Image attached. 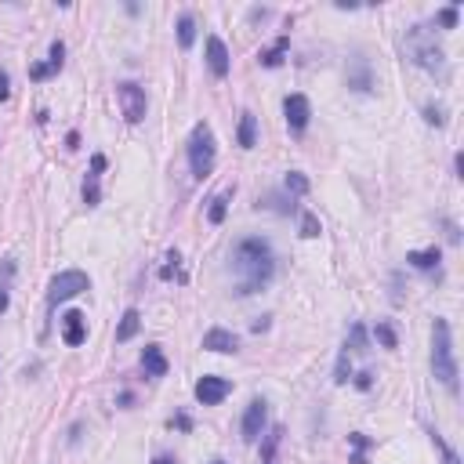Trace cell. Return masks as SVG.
Wrapping results in <instances>:
<instances>
[{"label":"cell","instance_id":"cell-39","mask_svg":"<svg viewBox=\"0 0 464 464\" xmlns=\"http://www.w3.org/2000/svg\"><path fill=\"white\" fill-rule=\"evenodd\" d=\"M153 464H174V457H167V454H160V457H156Z\"/></svg>","mask_w":464,"mask_h":464},{"label":"cell","instance_id":"cell-2","mask_svg":"<svg viewBox=\"0 0 464 464\" xmlns=\"http://www.w3.org/2000/svg\"><path fill=\"white\" fill-rule=\"evenodd\" d=\"M431 374H436V381L457 395V359H454V338H450V323L446 319H436L431 323Z\"/></svg>","mask_w":464,"mask_h":464},{"label":"cell","instance_id":"cell-11","mask_svg":"<svg viewBox=\"0 0 464 464\" xmlns=\"http://www.w3.org/2000/svg\"><path fill=\"white\" fill-rule=\"evenodd\" d=\"M102 171H105V156L94 153V156H91V174L84 178V203H87V207H98V203H102V189H98Z\"/></svg>","mask_w":464,"mask_h":464},{"label":"cell","instance_id":"cell-16","mask_svg":"<svg viewBox=\"0 0 464 464\" xmlns=\"http://www.w3.org/2000/svg\"><path fill=\"white\" fill-rule=\"evenodd\" d=\"M439 261H442V250H439V247L410 250V254H406V265H413L418 272H431V268H439Z\"/></svg>","mask_w":464,"mask_h":464},{"label":"cell","instance_id":"cell-10","mask_svg":"<svg viewBox=\"0 0 464 464\" xmlns=\"http://www.w3.org/2000/svg\"><path fill=\"white\" fill-rule=\"evenodd\" d=\"M62 341H66L69 348L87 341V319H84V312H66V316H62Z\"/></svg>","mask_w":464,"mask_h":464},{"label":"cell","instance_id":"cell-5","mask_svg":"<svg viewBox=\"0 0 464 464\" xmlns=\"http://www.w3.org/2000/svg\"><path fill=\"white\" fill-rule=\"evenodd\" d=\"M91 291V280H87V272H80V268H66V272H58V276L47 283V305H62V301H69L76 294H84Z\"/></svg>","mask_w":464,"mask_h":464},{"label":"cell","instance_id":"cell-15","mask_svg":"<svg viewBox=\"0 0 464 464\" xmlns=\"http://www.w3.org/2000/svg\"><path fill=\"white\" fill-rule=\"evenodd\" d=\"M141 370H146V377H167V356L160 345H146V352H141Z\"/></svg>","mask_w":464,"mask_h":464},{"label":"cell","instance_id":"cell-30","mask_svg":"<svg viewBox=\"0 0 464 464\" xmlns=\"http://www.w3.org/2000/svg\"><path fill=\"white\" fill-rule=\"evenodd\" d=\"M374 338H377L381 345H385V348H395V345H399V338H395V330H392L388 323H377V327H374Z\"/></svg>","mask_w":464,"mask_h":464},{"label":"cell","instance_id":"cell-22","mask_svg":"<svg viewBox=\"0 0 464 464\" xmlns=\"http://www.w3.org/2000/svg\"><path fill=\"white\" fill-rule=\"evenodd\" d=\"M11 276H15V265H11V261H4V265H0V316H4V312H8V305H11V298H8Z\"/></svg>","mask_w":464,"mask_h":464},{"label":"cell","instance_id":"cell-28","mask_svg":"<svg viewBox=\"0 0 464 464\" xmlns=\"http://www.w3.org/2000/svg\"><path fill=\"white\" fill-rule=\"evenodd\" d=\"M345 348L366 352V330H363V323H352V334H348V345H345Z\"/></svg>","mask_w":464,"mask_h":464},{"label":"cell","instance_id":"cell-8","mask_svg":"<svg viewBox=\"0 0 464 464\" xmlns=\"http://www.w3.org/2000/svg\"><path fill=\"white\" fill-rule=\"evenodd\" d=\"M193 392H196V399H200L203 406H218L221 399L232 392V385H229L225 377H218V374H203V377L196 381V388H193Z\"/></svg>","mask_w":464,"mask_h":464},{"label":"cell","instance_id":"cell-24","mask_svg":"<svg viewBox=\"0 0 464 464\" xmlns=\"http://www.w3.org/2000/svg\"><path fill=\"white\" fill-rule=\"evenodd\" d=\"M280 436L283 428H272L265 436V450H261V464H276V446H280Z\"/></svg>","mask_w":464,"mask_h":464},{"label":"cell","instance_id":"cell-4","mask_svg":"<svg viewBox=\"0 0 464 464\" xmlns=\"http://www.w3.org/2000/svg\"><path fill=\"white\" fill-rule=\"evenodd\" d=\"M214 160H218V146H214L211 123H196L193 135H189V167H193L196 178H207L214 171Z\"/></svg>","mask_w":464,"mask_h":464},{"label":"cell","instance_id":"cell-14","mask_svg":"<svg viewBox=\"0 0 464 464\" xmlns=\"http://www.w3.org/2000/svg\"><path fill=\"white\" fill-rule=\"evenodd\" d=\"M203 348H207V352H221V356H229V352L239 348V338H236L232 330L214 327V330H207V334H203Z\"/></svg>","mask_w":464,"mask_h":464},{"label":"cell","instance_id":"cell-3","mask_svg":"<svg viewBox=\"0 0 464 464\" xmlns=\"http://www.w3.org/2000/svg\"><path fill=\"white\" fill-rule=\"evenodd\" d=\"M403 51H406V58L413 62V66H421L428 73H436V69L446 66V55H442V47L436 44V33H431L428 26H410L406 29Z\"/></svg>","mask_w":464,"mask_h":464},{"label":"cell","instance_id":"cell-40","mask_svg":"<svg viewBox=\"0 0 464 464\" xmlns=\"http://www.w3.org/2000/svg\"><path fill=\"white\" fill-rule=\"evenodd\" d=\"M211 464H225V461H211Z\"/></svg>","mask_w":464,"mask_h":464},{"label":"cell","instance_id":"cell-38","mask_svg":"<svg viewBox=\"0 0 464 464\" xmlns=\"http://www.w3.org/2000/svg\"><path fill=\"white\" fill-rule=\"evenodd\" d=\"M174 424H178L182 431H189V428H193V421H189V418H185V413H178V418H174Z\"/></svg>","mask_w":464,"mask_h":464},{"label":"cell","instance_id":"cell-6","mask_svg":"<svg viewBox=\"0 0 464 464\" xmlns=\"http://www.w3.org/2000/svg\"><path fill=\"white\" fill-rule=\"evenodd\" d=\"M117 102H120V109H123V120H127V123H141V120H146V109H149L146 87H138V84H131V80H123V84H117Z\"/></svg>","mask_w":464,"mask_h":464},{"label":"cell","instance_id":"cell-18","mask_svg":"<svg viewBox=\"0 0 464 464\" xmlns=\"http://www.w3.org/2000/svg\"><path fill=\"white\" fill-rule=\"evenodd\" d=\"M232 196H236V189H221V193L211 200V207H207V221H211V225H221V221H225Z\"/></svg>","mask_w":464,"mask_h":464},{"label":"cell","instance_id":"cell-12","mask_svg":"<svg viewBox=\"0 0 464 464\" xmlns=\"http://www.w3.org/2000/svg\"><path fill=\"white\" fill-rule=\"evenodd\" d=\"M207 66H211V73L218 80L229 76V47L221 37H207Z\"/></svg>","mask_w":464,"mask_h":464},{"label":"cell","instance_id":"cell-35","mask_svg":"<svg viewBox=\"0 0 464 464\" xmlns=\"http://www.w3.org/2000/svg\"><path fill=\"white\" fill-rule=\"evenodd\" d=\"M29 76L44 80V76H51V69H47V62H37V66H29Z\"/></svg>","mask_w":464,"mask_h":464},{"label":"cell","instance_id":"cell-21","mask_svg":"<svg viewBox=\"0 0 464 464\" xmlns=\"http://www.w3.org/2000/svg\"><path fill=\"white\" fill-rule=\"evenodd\" d=\"M193 44H196V19L189 11H182L178 15V47H182V51H189Z\"/></svg>","mask_w":464,"mask_h":464},{"label":"cell","instance_id":"cell-31","mask_svg":"<svg viewBox=\"0 0 464 464\" xmlns=\"http://www.w3.org/2000/svg\"><path fill=\"white\" fill-rule=\"evenodd\" d=\"M348 370H352V363H348V348H341V356H338V370H334V381H338V385H345V381H348Z\"/></svg>","mask_w":464,"mask_h":464},{"label":"cell","instance_id":"cell-23","mask_svg":"<svg viewBox=\"0 0 464 464\" xmlns=\"http://www.w3.org/2000/svg\"><path fill=\"white\" fill-rule=\"evenodd\" d=\"M283 189H286L291 196H305V193H309V178H305L301 171H291V174H286V182H283Z\"/></svg>","mask_w":464,"mask_h":464},{"label":"cell","instance_id":"cell-20","mask_svg":"<svg viewBox=\"0 0 464 464\" xmlns=\"http://www.w3.org/2000/svg\"><path fill=\"white\" fill-rule=\"evenodd\" d=\"M286 47H291V37H280L276 44L268 47V51H261V55H258V58H261V66H265V69H280V66H283Z\"/></svg>","mask_w":464,"mask_h":464},{"label":"cell","instance_id":"cell-33","mask_svg":"<svg viewBox=\"0 0 464 464\" xmlns=\"http://www.w3.org/2000/svg\"><path fill=\"white\" fill-rule=\"evenodd\" d=\"M178 261H182V258H178V250H171V254H167V265L160 268V280H171L174 272H178Z\"/></svg>","mask_w":464,"mask_h":464},{"label":"cell","instance_id":"cell-9","mask_svg":"<svg viewBox=\"0 0 464 464\" xmlns=\"http://www.w3.org/2000/svg\"><path fill=\"white\" fill-rule=\"evenodd\" d=\"M268 421V403L265 399H250V406L243 410V442H258Z\"/></svg>","mask_w":464,"mask_h":464},{"label":"cell","instance_id":"cell-29","mask_svg":"<svg viewBox=\"0 0 464 464\" xmlns=\"http://www.w3.org/2000/svg\"><path fill=\"white\" fill-rule=\"evenodd\" d=\"M62 58H66V44L55 40V44H51V51H47V69L58 73V69H62Z\"/></svg>","mask_w":464,"mask_h":464},{"label":"cell","instance_id":"cell-25","mask_svg":"<svg viewBox=\"0 0 464 464\" xmlns=\"http://www.w3.org/2000/svg\"><path fill=\"white\" fill-rule=\"evenodd\" d=\"M431 442H436V450L442 454V464H461L457 450H454V446H450V442H446V439L439 436V431H431Z\"/></svg>","mask_w":464,"mask_h":464},{"label":"cell","instance_id":"cell-37","mask_svg":"<svg viewBox=\"0 0 464 464\" xmlns=\"http://www.w3.org/2000/svg\"><path fill=\"white\" fill-rule=\"evenodd\" d=\"M370 385H374V374H366V370H363V374L356 377V388H359V392H370Z\"/></svg>","mask_w":464,"mask_h":464},{"label":"cell","instance_id":"cell-26","mask_svg":"<svg viewBox=\"0 0 464 464\" xmlns=\"http://www.w3.org/2000/svg\"><path fill=\"white\" fill-rule=\"evenodd\" d=\"M348 442L356 446V454H352V461H348V464H366V457H363V454H366V446H370V439H366L363 431H352Z\"/></svg>","mask_w":464,"mask_h":464},{"label":"cell","instance_id":"cell-13","mask_svg":"<svg viewBox=\"0 0 464 464\" xmlns=\"http://www.w3.org/2000/svg\"><path fill=\"white\" fill-rule=\"evenodd\" d=\"M348 87L352 91H359V94H366L374 87V76H370V62H366L363 55H356L348 62Z\"/></svg>","mask_w":464,"mask_h":464},{"label":"cell","instance_id":"cell-17","mask_svg":"<svg viewBox=\"0 0 464 464\" xmlns=\"http://www.w3.org/2000/svg\"><path fill=\"white\" fill-rule=\"evenodd\" d=\"M236 146H239V149H254V146H258V120H254V113H243V117H239Z\"/></svg>","mask_w":464,"mask_h":464},{"label":"cell","instance_id":"cell-19","mask_svg":"<svg viewBox=\"0 0 464 464\" xmlns=\"http://www.w3.org/2000/svg\"><path fill=\"white\" fill-rule=\"evenodd\" d=\"M138 330H141V312H138V309H127V312L120 316V327H117V341H120V345H123V341H131Z\"/></svg>","mask_w":464,"mask_h":464},{"label":"cell","instance_id":"cell-36","mask_svg":"<svg viewBox=\"0 0 464 464\" xmlns=\"http://www.w3.org/2000/svg\"><path fill=\"white\" fill-rule=\"evenodd\" d=\"M8 84H11V80H8V73L0 69V102H8V98H11V87H8Z\"/></svg>","mask_w":464,"mask_h":464},{"label":"cell","instance_id":"cell-34","mask_svg":"<svg viewBox=\"0 0 464 464\" xmlns=\"http://www.w3.org/2000/svg\"><path fill=\"white\" fill-rule=\"evenodd\" d=\"M439 26H442V29H454V26H457V4H450V8L439 11Z\"/></svg>","mask_w":464,"mask_h":464},{"label":"cell","instance_id":"cell-7","mask_svg":"<svg viewBox=\"0 0 464 464\" xmlns=\"http://www.w3.org/2000/svg\"><path fill=\"white\" fill-rule=\"evenodd\" d=\"M283 113H286V127H291L294 135H301L309 127V120H312V105H309L305 94H286V98H283Z\"/></svg>","mask_w":464,"mask_h":464},{"label":"cell","instance_id":"cell-27","mask_svg":"<svg viewBox=\"0 0 464 464\" xmlns=\"http://www.w3.org/2000/svg\"><path fill=\"white\" fill-rule=\"evenodd\" d=\"M319 232H323V225H319V218H316L312 211H305V214H301V236H305V239H316Z\"/></svg>","mask_w":464,"mask_h":464},{"label":"cell","instance_id":"cell-32","mask_svg":"<svg viewBox=\"0 0 464 464\" xmlns=\"http://www.w3.org/2000/svg\"><path fill=\"white\" fill-rule=\"evenodd\" d=\"M424 120H428V123H436V127H446V113H442V105H424Z\"/></svg>","mask_w":464,"mask_h":464},{"label":"cell","instance_id":"cell-1","mask_svg":"<svg viewBox=\"0 0 464 464\" xmlns=\"http://www.w3.org/2000/svg\"><path fill=\"white\" fill-rule=\"evenodd\" d=\"M229 261H232V272H236V294L239 298L258 294L261 286H268V280L276 276V250H272V243L261 236L236 239Z\"/></svg>","mask_w":464,"mask_h":464}]
</instances>
